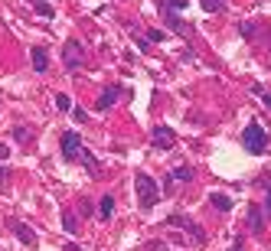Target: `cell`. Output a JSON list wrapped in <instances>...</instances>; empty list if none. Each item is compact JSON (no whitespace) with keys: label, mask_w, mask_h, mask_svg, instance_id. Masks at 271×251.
Returning a JSON list of instances; mask_svg holds the SVG:
<instances>
[{"label":"cell","mask_w":271,"mask_h":251,"mask_svg":"<svg viewBox=\"0 0 271 251\" xmlns=\"http://www.w3.org/2000/svg\"><path fill=\"white\" fill-rule=\"evenodd\" d=\"M134 190H137V196H141V209H154L157 199H160V186H157L147 173H137L134 176Z\"/></svg>","instance_id":"1"},{"label":"cell","mask_w":271,"mask_h":251,"mask_svg":"<svg viewBox=\"0 0 271 251\" xmlns=\"http://www.w3.org/2000/svg\"><path fill=\"white\" fill-rule=\"evenodd\" d=\"M242 144H245L248 153H265L268 150V131L261 128V124H248L245 131H242Z\"/></svg>","instance_id":"2"},{"label":"cell","mask_w":271,"mask_h":251,"mask_svg":"<svg viewBox=\"0 0 271 251\" xmlns=\"http://www.w3.org/2000/svg\"><path fill=\"white\" fill-rule=\"evenodd\" d=\"M79 153H82V137L75 134V131H66V134H62V157L79 160Z\"/></svg>","instance_id":"3"},{"label":"cell","mask_w":271,"mask_h":251,"mask_svg":"<svg viewBox=\"0 0 271 251\" xmlns=\"http://www.w3.org/2000/svg\"><path fill=\"white\" fill-rule=\"evenodd\" d=\"M62 62H66V69H79L82 62H85V55H82V43H79V39H69V43H66Z\"/></svg>","instance_id":"4"},{"label":"cell","mask_w":271,"mask_h":251,"mask_svg":"<svg viewBox=\"0 0 271 251\" xmlns=\"http://www.w3.org/2000/svg\"><path fill=\"white\" fill-rule=\"evenodd\" d=\"M170 225H180V228H186V232L196 238V245H206V232L196 225V222H190V219H183V215H170Z\"/></svg>","instance_id":"5"},{"label":"cell","mask_w":271,"mask_h":251,"mask_svg":"<svg viewBox=\"0 0 271 251\" xmlns=\"http://www.w3.org/2000/svg\"><path fill=\"white\" fill-rule=\"evenodd\" d=\"M150 141H154V147H173L177 137H173V131L167 128V124H157V128L150 131Z\"/></svg>","instance_id":"6"},{"label":"cell","mask_w":271,"mask_h":251,"mask_svg":"<svg viewBox=\"0 0 271 251\" xmlns=\"http://www.w3.org/2000/svg\"><path fill=\"white\" fill-rule=\"evenodd\" d=\"M10 228L17 232V238L23 241V245H36V232H33L26 222H20V219H10Z\"/></svg>","instance_id":"7"},{"label":"cell","mask_w":271,"mask_h":251,"mask_svg":"<svg viewBox=\"0 0 271 251\" xmlns=\"http://www.w3.org/2000/svg\"><path fill=\"white\" fill-rule=\"evenodd\" d=\"M33 66H36V72H46L49 69V59H46V49H33Z\"/></svg>","instance_id":"8"},{"label":"cell","mask_w":271,"mask_h":251,"mask_svg":"<svg viewBox=\"0 0 271 251\" xmlns=\"http://www.w3.org/2000/svg\"><path fill=\"white\" fill-rule=\"evenodd\" d=\"M209 202L219 209V212H229V209H232V199H229V196H222V193H212Z\"/></svg>","instance_id":"9"},{"label":"cell","mask_w":271,"mask_h":251,"mask_svg":"<svg viewBox=\"0 0 271 251\" xmlns=\"http://www.w3.org/2000/svg\"><path fill=\"white\" fill-rule=\"evenodd\" d=\"M98 212H101V219H111V212H115V199L105 196V199H101V206H98Z\"/></svg>","instance_id":"10"},{"label":"cell","mask_w":271,"mask_h":251,"mask_svg":"<svg viewBox=\"0 0 271 251\" xmlns=\"http://www.w3.org/2000/svg\"><path fill=\"white\" fill-rule=\"evenodd\" d=\"M79 160H82V163H85V166H88V170H92V173H98V163H95V157H92V153H88V150H82V153H79Z\"/></svg>","instance_id":"11"},{"label":"cell","mask_w":271,"mask_h":251,"mask_svg":"<svg viewBox=\"0 0 271 251\" xmlns=\"http://www.w3.org/2000/svg\"><path fill=\"white\" fill-rule=\"evenodd\" d=\"M183 7H190V0H167V4H164V10L177 13V10H183Z\"/></svg>","instance_id":"12"},{"label":"cell","mask_w":271,"mask_h":251,"mask_svg":"<svg viewBox=\"0 0 271 251\" xmlns=\"http://www.w3.org/2000/svg\"><path fill=\"white\" fill-rule=\"evenodd\" d=\"M115 98H118L115 92H105V95H101V98H98V108H101V111H108L111 104H115Z\"/></svg>","instance_id":"13"},{"label":"cell","mask_w":271,"mask_h":251,"mask_svg":"<svg viewBox=\"0 0 271 251\" xmlns=\"http://www.w3.org/2000/svg\"><path fill=\"white\" fill-rule=\"evenodd\" d=\"M33 7H36V13H39V17H52V13H56L52 7L46 4V0H36V4H33Z\"/></svg>","instance_id":"14"},{"label":"cell","mask_w":271,"mask_h":251,"mask_svg":"<svg viewBox=\"0 0 271 251\" xmlns=\"http://www.w3.org/2000/svg\"><path fill=\"white\" fill-rule=\"evenodd\" d=\"M56 108L59 111H72V98H69V95H56Z\"/></svg>","instance_id":"15"},{"label":"cell","mask_w":271,"mask_h":251,"mask_svg":"<svg viewBox=\"0 0 271 251\" xmlns=\"http://www.w3.org/2000/svg\"><path fill=\"white\" fill-rule=\"evenodd\" d=\"M248 222H252V228H261V209H248Z\"/></svg>","instance_id":"16"},{"label":"cell","mask_w":271,"mask_h":251,"mask_svg":"<svg viewBox=\"0 0 271 251\" xmlns=\"http://www.w3.org/2000/svg\"><path fill=\"white\" fill-rule=\"evenodd\" d=\"M173 179H193V170L190 166H177V170H173Z\"/></svg>","instance_id":"17"},{"label":"cell","mask_w":271,"mask_h":251,"mask_svg":"<svg viewBox=\"0 0 271 251\" xmlns=\"http://www.w3.org/2000/svg\"><path fill=\"white\" fill-rule=\"evenodd\" d=\"M62 225H66V232H69V235H72V232H75V219H72V215H69V212H66V215H62Z\"/></svg>","instance_id":"18"},{"label":"cell","mask_w":271,"mask_h":251,"mask_svg":"<svg viewBox=\"0 0 271 251\" xmlns=\"http://www.w3.org/2000/svg\"><path fill=\"white\" fill-rule=\"evenodd\" d=\"M147 39H150V43H160V39H164V30H147Z\"/></svg>","instance_id":"19"},{"label":"cell","mask_w":271,"mask_h":251,"mask_svg":"<svg viewBox=\"0 0 271 251\" xmlns=\"http://www.w3.org/2000/svg\"><path fill=\"white\" fill-rule=\"evenodd\" d=\"M72 117H75V121L82 124V121H85V111H82V108H72Z\"/></svg>","instance_id":"20"},{"label":"cell","mask_w":271,"mask_h":251,"mask_svg":"<svg viewBox=\"0 0 271 251\" xmlns=\"http://www.w3.org/2000/svg\"><path fill=\"white\" fill-rule=\"evenodd\" d=\"M203 7H206V10H209V13H212V10H219V0H206V4H203Z\"/></svg>","instance_id":"21"},{"label":"cell","mask_w":271,"mask_h":251,"mask_svg":"<svg viewBox=\"0 0 271 251\" xmlns=\"http://www.w3.org/2000/svg\"><path fill=\"white\" fill-rule=\"evenodd\" d=\"M265 212L271 215V179H268V202H265Z\"/></svg>","instance_id":"22"},{"label":"cell","mask_w":271,"mask_h":251,"mask_svg":"<svg viewBox=\"0 0 271 251\" xmlns=\"http://www.w3.org/2000/svg\"><path fill=\"white\" fill-rule=\"evenodd\" d=\"M265 104H268V108H271V95H265Z\"/></svg>","instance_id":"23"},{"label":"cell","mask_w":271,"mask_h":251,"mask_svg":"<svg viewBox=\"0 0 271 251\" xmlns=\"http://www.w3.org/2000/svg\"><path fill=\"white\" fill-rule=\"evenodd\" d=\"M0 157H4V147H0Z\"/></svg>","instance_id":"24"},{"label":"cell","mask_w":271,"mask_h":251,"mask_svg":"<svg viewBox=\"0 0 271 251\" xmlns=\"http://www.w3.org/2000/svg\"><path fill=\"white\" fill-rule=\"evenodd\" d=\"M232 251H242V248H232Z\"/></svg>","instance_id":"25"}]
</instances>
